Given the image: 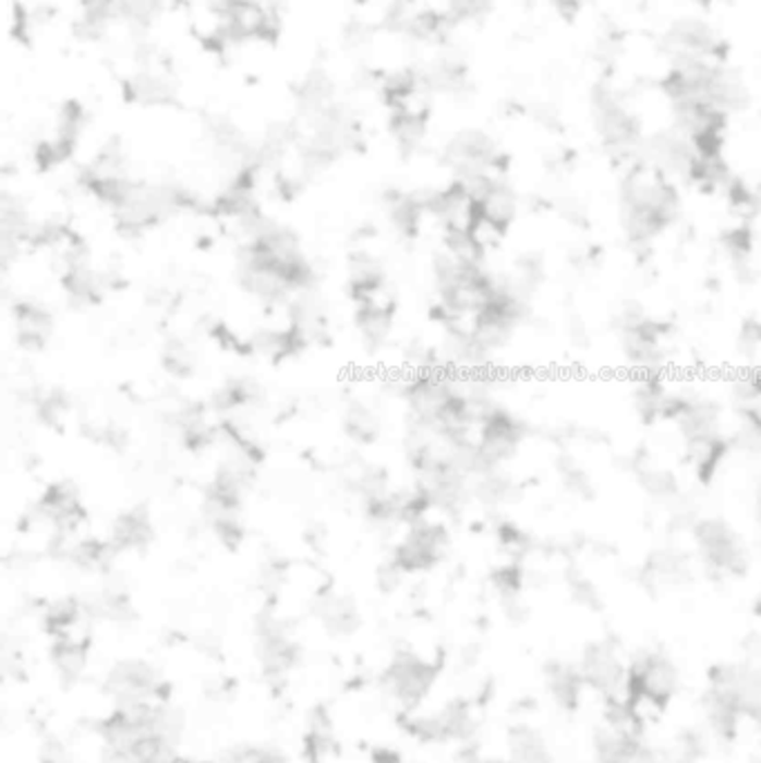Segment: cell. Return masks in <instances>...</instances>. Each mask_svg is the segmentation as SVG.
<instances>
[{"instance_id": "12", "label": "cell", "mask_w": 761, "mask_h": 763, "mask_svg": "<svg viewBox=\"0 0 761 763\" xmlns=\"http://www.w3.org/2000/svg\"><path fill=\"white\" fill-rule=\"evenodd\" d=\"M336 750V732L326 707H315L309 717V730L304 737V752L309 763H324V759Z\"/></svg>"}, {"instance_id": "15", "label": "cell", "mask_w": 761, "mask_h": 763, "mask_svg": "<svg viewBox=\"0 0 761 763\" xmlns=\"http://www.w3.org/2000/svg\"><path fill=\"white\" fill-rule=\"evenodd\" d=\"M705 752V741L699 732L694 730H686L684 735H679L671 748V759L675 763H694L703 756Z\"/></svg>"}, {"instance_id": "9", "label": "cell", "mask_w": 761, "mask_h": 763, "mask_svg": "<svg viewBox=\"0 0 761 763\" xmlns=\"http://www.w3.org/2000/svg\"><path fill=\"white\" fill-rule=\"evenodd\" d=\"M545 683L554 701L567 710H575L579 705L585 686L579 667L560 661H552L545 665Z\"/></svg>"}, {"instance_id": "14", "label": "cell", "mask_w": 761, "mask_h": 763, "mask_svg": "<svg viewBox=\"0 0 761 763\" xmlns=\"http://www.w3.org/2000/svg\"><path fill=\"white\" fill-rule=\"evenodd\" d=\"M130 89H132V97L144 104H166L174 94L172 81L166 74L150 72V70L136 74L134 81L130 83Z\"/></svg>"}, {"instance_id": "5", "label": "cell", "mask_w": 761, "mask_h": 763, "mask_svg": "<svg viewBox=\"0 0 761 763\" xmlns=\"http://www.w3.org/2000/svg\"><path fill=\"white\" fill-rule=\"evenodd\" d=\"M665 47L673 59L720 61L724 57V40L705 21L679 19L665 32Z\"/></svg>"}, {"instance_id": "2", "label": "cell", "mask_w": 761, "mask_h": 763, "mask_svg": "<svg viewBox=\"0 0 761 763\" xmlns=\"http://www.w3.org/2000/svg\"><path fill=\"white\" fill-rule=\"evenodd\" d=\"M592 117L594 128L603 141V146L616 155L626 157L635 153L643 138L639 119L618 99V94L607 85H596L592 94Z\"/></svg>"}, {"instance_id": "18", "label": "cell", "mask_w": 761, "mask_h": 763, "mask_svg": "<svg viewBox=\"0 0 761 763\" xmlns=\"http://www.w3.org/2000/svg\"><path fill=\"white\" fill-rule=\"evenodd\" d=\"M38 759H40V763H74L68 746L63 741H59L57 737H50V739L43 741Z\"/></svg>"}, {"instance_id": "4", "label": "cell", "mask_w": 761, "mask_h": 763, "mask_svg": "<svg viewBox=\"0 0 761 763\" xmlns=\"http://www.w3.org/2000/svg\"><path fill=\"white\" fill-rule=\"evenodd\" d=\"M106 692L117 707H136L153 701H168L166 683L146 661H119L106 679Z\"/></svg>"}, {"instance_id": "17", "label": "cell", "mask_w": 761, "mask_h": 763, "mask_svg": "<svg viewBox=\"0 0 761 763\" xmlns=\"http://www.w3.org/2000/svg\"><path fill=\"white\" fill-rule=\"evenodd\" d=\"M347 426H349L351 436L360 438V440H373V436L377 434L375 417L369 411H364V409H355L353 413H349Z\"/></svg>"}, {"instance_id": "13", "label": "cell", "mask_w": 761, "mask_h": 763, "mask_svg": "<svg viewBox=\"0 0 761 763\" xmlns=\"http://www.w3.org/2000/svg\"><path fill=\"white\" fill-rule=\"evenodd\" d=\"M16 326H19V340L23 347L40 349L47 336H50L52 317L38 306H19Z\"/></svg>"}, {"instance_id": "3", "label": "cell", "mask_w": 761, "mask_h": 763, "mask_svg": "<svg viewBox=\"0 0 761 763\" xmlns=\"http://www.w3.org/2000/svg\"><path fill=\"white\" fill-rule=\"evenodd\" d=\"M436 677L438 665L420 658L409 650H400L385 670L383 683L404 712H413L432 692Z\"/></svg>"}, {"instance_id": "11", "label": "cell", "mask_w": 761, "mask_h": 763, "mask_svg": "<svg viewBox=\"0 0 761 763\" xmlns=\"http://www.w3.org/2000/svg\"><path fill=\"white\" fill-rule=\"evenodd\" d=\"M507 746L511 763H552V752L545 737L530 726L511 728Z\"/></svg>"}, {"instance_id": "1", "label": "cell", "mask_w": 761, "mask_h": 763, "mask_svg": "<svg viewBox=\"0 0 761 763\" xmlns=\"http://www.w3.org/2000/svg\"><path fill=\"white\" fill-rule=\"evenodd\" d=\"M581 677L585 686L603 694L607 707H628L635 683L630 675V665L624 663L621 652L609 641H599L585 647L581 663Z\"/></svg>"}, {"instance_id": "19", "label": "cell", "mask_w": 761, "mask_h": 763, "mask_svg": "<svg viewBox=\"0 0 761 763\" xmlns=\"http://www.w3.org/2000/svg\"><path fill=\"white\" fill-rule=\"evenodd\" d=\"M549 3L554 5V10L565 16V19H572L581 12L583 8V0H549Z\"/></svg>"}, {"instance_id": "8", "label": "cell", "mask_w": 761, "mask_h": 763, "mask_svg": "<svg viewBox=\"0 0 761 763\" xmlns=\"http://www.w3.org/2000/svg\"><path fill=\"white\" fill-rule=\"evenodd\" d=\"M315 614L333 637H351L360 628V611L347 596H319L315 603Z\"/></svg>"}, {"instance_id": "7", "label": "cell", "mask_w": 761, "mask_h": 763, "mask_svg": "<svg viewBox=\"0 0 761 763\" xmlns=\"http://www.w3.org/2000/svg\"><path fill=\"white\" fill-rule=\"evenodd\" d=\"M630 675L637 692L650 694L663 703L677 692L679 688V670L671 656L663 652H641L630 663Z\"/></svg>"}, {"instance_id": "16", "label": "cell", "mask_w": 761, "mask_h": 763, "mask_svg": "<svg viewBox=\"0 0 761 763\" xmlns=\"http://www.w3.org/2000/svg\"><path fill=\"white\" fill-rule=\"evenodd\" d=\"M490 0H449L451 21H479L490 12Z\"/></svg>"}, {"instance_id": "6", "label": "cell", "mask_w": 761, "mask_h": 763, "mask_svg": "<svg viewBox=\"0 0 761 763\" xmlns=\"http://www.w3.org/2000/svg\"><path fill=\"white\" fill-rule=\"evenodd\" d=\"M694 534L703 560L712 571H720V574H741L746 565V554L739 538L724 522L705 520L697 524Z\"/></svg>"}, {"instance_id": "10", "label": "cell", "mask_w": 761, "mask_h": 763, "mask_svg": "<svg viewBox=\"0 0 761 763\" xmlns=\"http://www.w3.org/2000/svg\"><path fill=\"white\" fill-rule=\"evenodd\" d=\"M87 639H74V637H61L55 639L52 645V665L59 675V679L68 686H74L87 667Z\"/></svg>"}]
</instances>
